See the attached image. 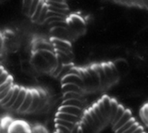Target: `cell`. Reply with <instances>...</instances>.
I'll list each match as a JSON object with an SVG mask.
<instances>
[{
    "label": "cell",
    "instance_id": "obj_34",
    "mask_svg": "<svg viewBox=\"0 0 148 133\" xmlns=\"http://www.w3.org/2000/svg\"><path fill=\"white\" fill-rule=\"evenodd\" d=\"M0 133H1V132H0Z\"/></svg>",
    "mask_w": 148,
    "mask_h": 133
},
{
    "label": "cell",
    "instance_id": "obj_8",
    "mask_svg": "<svg viewBox=\"0 0 148 133\" xmlns=\"http://www.w3.org/2000/svg\"><path fill=\"white\" fill-rule=\"evenodd\" d=\"M112 64H113V66H114L115 70H116L117 74L119 75V77L127 75V73H128V71H129V66L126 61H124V60H122V59H118L116 61L113 62Z\"/></svg>",
    "mask_w": 148,
    "mask_h": 133
},
{
    "label": "cell",
    "instance_id": "obj_19",
    "mask_svg": "<svg viewBox=\"0 0 148 133\" xmlns=\"http://www.w3.org/2000/svg\"><path fill=\"white\" fill-rule=\"evenodd\" d=\"M47 14H48V6L46 5V3H45L44 7H43V9H42V12H41L40 18H39V20H38V22H37V24H43V23L46 22Z\"/></svg>",
    "mask_w": 148,
    "mask_h": 133
},
{
    "label": "cell",
    "instance_id": "obj_2",
    "mask_svg": "<svg viewBox=\"0 0 148 133\" xmlns=\"http://www.w3.org/2000/svg\"><path fill=\"white\" fill-rule=\"evenodd\" d=\"M66 24L67 28L69 30L71 36L73 39H76L83 36L86 32V20L84 19L79 14H69L66 19Z\"/></svg>",
    "mask_w": 148,
    "mask_h": 133
},
{
    "label": "cell",
    "instance_id": "obj_23",
    "mask_svg": "<svg viewBox=\"0 0 148 133\" xmlns=\"http://www.w3.org/2000/svg\"><path fill=\"white\" fill-rule=\"evenodd\" d=\"M5 51L4 48V38H3V33L0 31V56L3 54V52Z\"/></svg>",
    "mask_w": 148,
    "mask_h": 133
},
{
    "label": "cell",
    "instance_id": "obj_25",
    "mask_svg": "<svg viewBox=\"0 0 148 133\" xmlns=\"http://www.w3.org/2000/svg\"><path fill=\"white\" fill-rule=\"evenodd\" d=\"M133 5L137 6V7L144 8V6H143V3H142V0H133Z\"/></svg>",
    "mask_w": 148,
    "mask_h": 133
},
{
    "label": "cell",
    "instance_id": "obj_32",
    "mask_svg": "<svg viewBox=\"0 0 148 133\" xmlns=\"http://www.w3.org/2000/svg\"><path fill=\"white\" fill-rule=\"evenodd\" d=\"M0 66H1V65H0Z\"/></svg>",
    "mask_w": 148,
    "mask_h": 133
},
{
    "label": "cell",
    "instance_id": "obj_33",
    "mask_svg": "<svg viewBox=\"0 0 148 133\" xmlns=\"http://www.w3.org/2000/svg\"><path fill=\"white\" fill-rule=\"evenodd\" d=\"M143 133H144V132H143Z\"/></svg>",
    "mask_w": 148,
    "mask_h": 133
},
{
    "label": "cell",
    "instance_id": "obj_5",
    "mask_svg": "<svg viewBox=\"0 0 148 133\" xmlns=\"http://www.w3.org/2000/svg\"><path fill=\"white\" fill-rule=\"evenodd\" d=\"M101 64H102V66H103L104 74H106V77L108 82L109 86L114 84L115 82H117L120 77H119V75L117 74L113 64L112 63H101Z\"/></svg>",
    "mask_w": 148,
    "mask_h": 133
},
{
    "label": "cell",
    "instance_id": "obj_31",
    "mask_svg": "<svg viewBox=\"0 0 148 133\" xmlns=\"http://www.w3.org/2000/svg\"><path fill=\"white\" fill-rule=\"evenodd\" d=\"M114 1H116V2H119V3H120V1H121V0H114Z\"/></svg>",
    "mask_w": 148,
    "mask_h": 133
},
{
    "label": "cell",
    "instance_id": "obj_11",
    "mask_svg": "<svg viewBox=\"0 0 148 133\" xmlns=\"http://www.w3.org/2000/svg\"><path fill=\"white\" fill-rule=\"evenodd\" d=\"M131 118H132V114H131L130 110H127V109H125V112L123 113V115H122V117L120 118L116 123H114V124L112 125L113 131H116L118 128H120L122 125H124L125 123H126L128 120H130Z\"/></svg>",
    "mask_w": 148,
    "mask_h": 133
},
{
    "label": "cell",
    "instance_id": "obj_29",
    "mask_svg": "<svg viewBox=\"0 0 148 133\" xmlns=\"http://www.w3.org/2000/svg\"><path fill=\"white\" fill-rule=\"evenodd\" d=\"M4 71H5V69H4L3 68V66H0V75H1L2 74H3V72H4Z\"/></svg>",
    "mask_w": 148,
    "mask_h": 133
},
{
    "label": "cell",
    "instance_id": "obj_3",
    "mask_svg": "<svg viewBox=\"0 0 148 133\" xmlns=\"http://www.w3.org/2000/svg\"><path fill=\"white\" fill-rule=\"evenodd\" d=\"M0 125L5 133H33L32 126L21 119H10V117H5L1 120Z\"/></svg>",
    "mask_w": 148,
    "mask_h": 133
},
{
    "label": "cell",
    "instance_id": "obj_13",
    "mask_svg": "<svg viewBox=\"0 0 148 133\" xmlns=\"http://www.w3.org/2000/svg\"><path fill=\"white\" fill-rule=\"evenodd\" d=\"M44 5H45V1H44V0H41L37 9H36L35 13H34V15L30 18L31 21L33 23H37L38 22V20H39V18H40V15H41V12H42V9H43V7H44Z\"/></svg>",
    "mask_w": 148,
    "mask_h": 133
},
{
    "label": "cell",
    "instance_id": "obj_24",
    "mask_svg": "<svg viewBox=\"0 0 148 133\" xmlns=\"http://www.w3.org/2000/svg\"><path fill=\"white\" fill-rule=\"evenodd\" d=\"M138 126H139V124H138V123L136 122L135 124H133L132 126H131L130 128H128V129H127V130H125V131H124L123 133H133V132L136 130V128H137Z\"/></svg>",
    "mask_w": 148,
    "mask_h": 133
},
{
    "label": "cell",
    "instance_id": "obj_21",
    "mask_svg": "<svg viewBox=\"0 0 148 133\" xmlns=\"http://www.w3.org/2000/svg\"><path fill=\"white\" fill-rule=\"evenodd\" d=\"M11 75H9V73L7 72V71H4L3 72V74H2L1 75H0V86H1V84H3L4 82H6L8 81V79L9 77H10Z\"/></svg>",
    "mask_w": 148,
    "mask_h": 133
},
{
    "label": "cell",
    "instance_id": "obj_28",
    "mask_svg": "<svg viewBox=\"0 0 148 133\" xmlns=\"http://www.w3.org/2000/svg\"><path fill=\"white\" fill-rule=\"evenodd\" d=\"M120 3L125 4V5H128L129 6V1H128V0H121V1H120Z\"/></svg>",
    "mask_w": 148,
    "mask_h": 133
},
{
    "label": "cell",
    "instance_id": "obj_17",
    "mask_svg": "<svg viewBox=\"0 0 148 133\" xmlns=\"http://www.w3.org/2000/svg\"><path fill=\"white\" fill-rule=\"evenodd\" d=\"M124 112H125V108H124L123 106H122V105H120V104H119V106H118V109H117L116 114H115L114 118H113V119H112V121H111V125H113V124H114V123H116L117 121L122 117V115H123Z\"/></svg>",
    "mask_w": 148,
    "mask_h": 133
},
{
    "label": "cell",
    "instance_id": "obj_22",
    "mask_svg": "<svg viewBox=\"0 0 148 133\" xmlns=\"http://www.w3.org/2000/svg\"><path fill=\"white\" fill-rule=\"evenodd\" d=\"M32 2H33V0H23V12L26 15H27V13H28V10H29V8H30Z\"/></svg>",
    "mask_w": 148,
    "mask_h": 133
},
{
    "label": "cell",
    "instance_id": "obj_16",
    "mask_svg": "<svg viewBox=\"0 0 148 133\" xmlns=\"http://www.w3.org/2000/svg\"><path fill=\"white\" fill-rule=\"evenodd\" d=\"M48 6H51V7L61 9V10H66L69 11V6L67 3H56V2H45Z\"/></svg>",
    "mask_w": 148,
    "mask_h": 133
},
{
    "label": "cell",
    "instance_id": "obj_1",
    "mask_svg": "<svg viewBox=\"0 0 148 133\" xmlns=\"http://www.w3.org/2000/svg\"><path fill=\"white\" fill-rule=\"evenodd\" d=\"M30 64L41 74L58 75L62 71L53 45L46 39L37 38L32 41Z\"/></svg>",
    "mask_w": 148,
    "mask_h": 133
},
{
    "label": "cell",
    "instance_id": "obj_12",
    "mask_svg": "<svg viewBox=\"0 0 148 133\" xmlns=\"http://www.w3.org/2000/svg\"><path fill=\"white\" fill-rule=\"evenodd\" d=\"M20 89H21V86H16V84H15V86H14V90H13V95H12V96H11L10 100H9V101L7 102V104H6L5 106H4V108H6V109H10L11 108V106H12V105L14 104L16 98H17L18 93H19Z\"/></svg>",
    "mask_w": 148,
    "mask_h": 133
},
{
    "label": "cell",
    "instance_id": "obj_7",
    "mask_svg": "<svg viewBox=\"0 0 148 133\" xmlns=\"http://www.w3.org/2000/svg\"><path fill=\"white\" fill-rule=\"evenodd\" d=\"M86 70H88V74H90V79H92L95 91L97 90V89H99L101 88V80H99V73H97V69H95V64L94 65H90V66H86Z\"/></svg>",
    "mask_w": 148,
    "mask_h": 133
},
{
    "label": "cell",
    "instance_id": "obj_4",
    "mask_svg": "<svg viewBox=\"0 0 148 133\" xmlns=\"http://www.w3.org/2000/svg\"><path fill=\"white\" fill-rule=\"evenodd\" d=\"M3 38H4V48L5 50H8L10 52H15L18 49V39L14 32L10 30H6L3 32Z\"/></svg>",
    "mask_w": 148,
    "mask_h": 133
},
{
    "label": "cell",
    "instance_id": "obj_10",
    "mask_svg": "<svg viewBox=\"0 0 148 133\" xmlns=\"http://www.w3.org/2000/svg\"><path fill=\"white\" fill-rule=\"evenodd\" d=\"M95 69H97V73H99V80H101V88H106L109 86L108 82L106 80V74H104L103 71V66H102V64H95Z\"/></svg>",
    "mask_w": 148,
    "mask_h": 133
},
{
    "label": "cell",
    "instance_id": "obj_9",
    "mask_svg": "<svg viewBox=\"0 0 148 133\" xmlns=\"http://www.w3.org/2000/svg\"><path fill=\"white\" fill-rule=\"evenodd\" d=\"M27 91H28V88H24V86H21V89H20L19 93H18V96H17V98H16L14 104H13L12 106H11V108H10L11 110H14L16 112L19 110V108L21 107V105L23 104L25 97H26Z\"/></svg>",
    "mask_w": 148,
    "mask_h": 133
},
{
    "label": "cell",
    "instance_id": "obj_26",
    "mask_svg": "<svg viewBox=\"0 0 148 133\" xmlns=\"http://www.w3.org/2000/svg\"><path fill=\"white\" fill-rule=\"evenodd\" d=\"M143 132H144V130H143V127H142V126H138V127L137 128H136V130H135V131H134L133 133H143Z\"/></svg>",
    "mask_w": 148,
    "mask_h": 133
},
{
    "label": "cell",
    "instance_id": "obj_18",
    "mask_svg": "<svg viewBox=\"0 0 148 133\" xmlns=\"http://www.w3.org/2000/svg\"><path fill=\"white\" fill-rule=\"evenodd\" d=\"M40 1H41V0H33V2H32L30 8H29V10H28V13H27V16H28V17L31 18L32 16L34 15V13H35L36 9H37L38 5H39Z\"/></svg>",
    "mask_w": 148,
    "mask_h": 133
},
{
    "label": "cell",
    "instance_id": "obj_14",
    "mask_svg": "<svg viewBox=\"0 0 148 133\" xmlns=\"http://www.w3.org/2000/svg\"><path fill=\"white\" fill-rule=\"evenodd\" d=\"M118 106H119L118 102L115 99H112V98H111V102H110V123H111V121H112V119L114 118L115 114H116Z\"/></svg>",
    "mask_w": 148,
    "mask_h": 133
},
{
    "label": "cell",
    "instance_id": "obj_27",
    "mask_svg": "<svg viewBox=\"0 0 148 133\" xmlns=\"http://www.w3.org/2000/svg\"><path fill=\"white\" fill-rule=\"evenodd\" d=\"M142 3H143V6L148 9V0H142Z\"/></svg>",
    "mask_w": 148,
    "mask_h": 133
},
{
    "label": "cell",
    "instance_id": "obj_30",
    "mask_svg": "<svg viewBox=\"0 0 148 133\" xmlns=\"http://www.w3.org/2000/svg\"><path fill=\"white\" fill-rule=\"evenodd\" d=\"M129 1V6H132L133 5V0H128Z\"/></svg>",
    "mask_w": 148,
    "mask_h": 133
},
{
    "label": "cell",
    "instance_id": "obj_6",
    "mask_svg": "<svg viewBox=\"0 0 148 133\" xmlns=\"http://www.w3.org/2000/svg\"><path fill=\"white\" fill-rule=\"evenodd\" d=\"M33 98H34V88H28L26 97L24 99L23 104L19 108L18 113H31V107L33 104Z\"/></svg>",
    "mask_w": 148,
    "mask_h": 133
},
{
    "label": "cell",
    "instance_id": "obj_20",
    "mask_svg": "<svg viewBox=\"0 0 148 133\" xmlns=\"http://www.w3.org/2000/svg\"><path fill=\"white\" fill-rule=\"evenodd\" d=\"M32 131H33V133H48L46 128L40 125L32 126Z\"/></svg>",
    "mask_w": 148,
    "mask_h": 133
},
{
    "label": "cell",
    "instance_id": "obj_15",
    "mask_svg": "<svg viewBox=\"0 0 148 133\" xmlns=\"http://www.w3.org/2000/svg\"><path fill=\"white\" fill-rule=\"evenodd\" d=\"M136 123V120H135V118H131L130 120H128L126 123H125L124 125H122L120 128H118V129L116 130V131H114L115 133H123L125 130H127L128 128H130L131 126H132L133 124H135Z\"/></svg>",
    "mask_w": 148,
    "mask_h": 133
}]
</instances>
